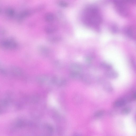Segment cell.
Here are the masks:
<instances>
[{
	"mask_svg": "<svg viewBox=\"0 0 136 136\" xmlns=\"http://www.w3.org/2000/svg\"><path fill=\"white\" fill-rule=\"evenodd\" d=\"M82 20L86 25L98 29L102 21L99 10L96 6L90 5L86 7L82 14Z\"/></svg>",
	"mask_w": 136,
	"mask_h": 136,
	"instance_id": "cell-1",
	"label": "cell"
},
{
	"mask_svg": "<svg viewBox=\"0 0 136 136\" xmlns=\"http://www.w3.org/2000/svg\"><path fill=\"white\" fill-rule=\"evenodd\" d=\"M130 1L121 0L114 1L115 8L119 14L125 16L129 15L130 10L128 4L129 3L131 2H130Z\"/></svg>",
	"mask_w": 136,
	"mask_h": 136,
	"instance_id": "cell-2",
	"label": "cell"
},
{
	"mask_svg": "<svg viewBox=\"0 0 136 136\" xmlns=\"http://www.w3.org/2000/svg\"><path fill=\"white\" fill-rule=\"evenodd\" d=\"M124 32L125 34L130 38L134 39L135 38V29L133 26H128L125 28Z\"/></svg>",
	"mask_w": 136,
	"mask_h": 136,
	"instance_id": "cell-3",
	"label": "cell"
},
{
	"mask_svg": "<svg viewBox=\"0 0 136 136\" xmlns=\"http://www.w3.org/2000/svg\"><path fill=\"white\" fill-rule=\"evenodd\" d=\"M31 11L29 10H24L20 12L17 16V19L19 21H22L24 18L28 17L32 13Z\"/></svg>",
	"mask_w": 136,
	"mask_h": 136,
	"instance_id": "cell-4",
	"label": "cell"
},
{
	"mask_svg": "<svg viewBox=\"0 0 136 136\" xmlns=\"http://www.w3.org/2000/svg\"><path fill=\"white\" fill-rule=\"evenodd\" d=\"M128 102L126 98L119 99L114 102L113 106L116 108H119L124 106Z\"/></svg>",
	"mask_w": 136,
	"mask_h": 136,
	"instance_id": "cell-5",
	"label": "cell"
},
{
	"mask_svg": "<svg viewBox=\"0 0 136 136\" xmlns=\"http://www.w3.org/2000/svg\"><path fill=\"white\" fill-rule=\"evenodd\" d=\"M105 75L107 77L112 79H117L119 76L117 72L112 69L107 70L105 73Z\"/></svg>",
	"mask_w": 136,
	"mask_h": 136,
	"instance_id": "cell-6",
	"label": "cell"
},
{
	"mask_svg": "<svg viewBox=\"0 0 136 136\" xmlns=\"http://www.w3.org/2000/svg\"><path fill=\"white\" fill-rule=\"evenodd\" d=\"M43 128L44 132L46 133V136H50L53 134V129L50 125L46 124L43 126Z\"/></svg>",
	"mask_w": 136,
	"mask_h": 136,
	"instance_id": "cell-7",
	"label": "cell"
},
{
	"mask_svg": "<svg viewBox=\"0 0 136 136\" xmlns=\"http://www.w3.org/2000/svg\"><path fill=\"white\" fill-rule=\"evenodd\" d=\"M45 30L48 34H51L55 32L57 30L56 26L52 24H49L46 26Z\"/></svg>",
	"mask_w": 136,
	"mask_h": 136,
	"instance_id": "cell-8",
	"label": "cell"
},
{
	"mask_svg": "<svg viewBox=\"0 0 136 136\" xmlns=\"http://www.w3.org/2000/svg\"><path fill=\"white\" fill-rule=\"evenodd\" d=\"M0 48L3 49H9V39L5 38L0 39Z\"/></svg>",
	"mask_w": 136,
	"mask_h": 136,
	"instance_id": "cell-9",
	"label": "cell"
},
{
	"mask_svg": "<svg viewBox=\"0 0 136 136\" xmlns=\"http://www.w3.org/2000/svg\"><path fill=\"white\" fill-rule=\"evenodd\" d=\"M103 88L106 92H111L113 90V88L112 84L108 81H105L103 84Z\"/></svg>",
	"mask_w": 136,
	"mask_h": 136,
	"instance_id": "cell-10",
	"label": "cell"
},
{
	"mask_svg": "<svg viewBox=\"0 0 136 136\" xmlns=\"http://www.w3.org/2000/svg\"><path fill=\"white\" fill-rule=\"evenodd\" d=\"M44 19L48 23H51L54 21L55 19V15L51 13H48L45 14Z\"/></svg>",
	"mask_w": 136,
	"mask_h": 136,
	"instance_id": "cell-11",
	"label": "cell"
},
{
	"mask_svg": "<svg viewBox=\"0 0 136 136\" xmlns=\"http://www.w3.org/2000/svg\"><path fill=\"white\" fill-rule=\"evenodd\" d=\"M5 13L8 17H13L15 15V11L13 8H8L5 10Z\"/></svg>",
	"mask_w": 136,
	"mask_h": 136,
	"instance_id": "cell-12",
	"label": "cell"
},
{
	"mask_svg": "<svg viewBox=\"0 0 136 136\" xmlns=\"http://www.w3.org/2000/svg\"><path fill=\"white\" fill-rule=\"evenodd\" d=\"M101 67L106 69L108 70L112 69L113 67L112 65L106 62H103L101 64Z\"/></svg>",
	"mask_w": 136,
	"mask_h": 136,
	"instance_id": "cell-13",
	"label": "cell"
},
{
	"mask_svg": "<svg viewBox=\"0 0 136 136\" xmlns=\"http://www.w3.org/2000/svg\"><path fill=\"white\" fill-rule=\"evenodd\" d=\"M104 113L105 112L104 110L98 111L95 114L94 116L96 117H101L104 115Z\"/></svg>",
	"mask_w": 136,
	"mask_h": 136,
	"instance_id": "cell-14",
	"label": "cell"
},
{
	"mask_svg": "<svg viewBox=\"0 0 136 136\" xmlns=\"http://www.w3.org/2000/svg\"><path fill=\"white\" fill-rule=\"evenodd\" d=\"M82 78L86 84H89L91 83V80L89 77L87 75L82 77Z\"/></svg>",
	"mask_w": 136,
	"mask_h": 136,
	"instance_id": "cell-15",
	"label": "cell"
},
{
	"mask_svg": "<svg viewBox=\"0 0 136 136\" xmlns=\"http://www.w3.org/2000/svg\"><path fill=\"white\" fill-rule=\"evenodd\" d=\"M7 31L4 27L0 26V36L5 35L6 34Z\"/></svg>",
	"mask_w": 136,
	"mask_h": 136,
	"instance_id": "cell-16",
	"label": "cell"
},
{
	"mask_svg": "<svg viewBox=\"0 0 136 136\" xmlns=\"http://www.w3.org/2000/svg\"><path fill=\"white\" fill-rule=\"evenodd\" d=\"M131 109L129 108H126L123 109L122 110V113L124 115H126L130 113L131 112Z\"/></svg>",
	"mask_w": 136,
	"mask_h": 136,
	"instance_id": "cell-17",
	"label": "cell"
},
{
	"mask_svg": "<svg viewBox=\"0 0 136 136\" xmlns=\"http://www.w3.org/2000/svg\"><path fill=\"white\" fill-rule=\"evenodd\" d=\"M12 71H13V73L16 75H18L19 74V75L20 74V71L18 68H13V69H12Z\"/></svg>",
	"mask_w": 136,
	"mask_h": 136,
	"instance_id": "cell-18",
	"label": "cell"
},
{
	"mask_svg": "<svg viewBox=\"0 0 136 136\" xmlns=\"http://www.w3.org/2000/svg\"><path fill=\"white\" fill-rule=\"evenodd\" d=\"M59 4L60 6L62 7H66L68 6L67 3L63 1H60L59 3Z\"/></svg>",
	"mask_w": 136,
	"mask_h": 136,
	"instance_id": "cell-19",
	"label": "cell"
},
{
	"mask_svg": "<svg viewBox=\"0 0 136 136\" xmlns=\"http://www.w3.org/2000/svg\"><path fill=\"white\" fill-rule=\"evenodd\" d=\"M136 92H134L131 96L132 100L135 101L136 100Z\"/></svg>",
	"mask_w": 136,
	"mask_h": 136,
	"instance_id": "cell-20",
	"label": "cell"
},
{
	"mask_svg": "<svg viewBox=\"0 0 136 136\" xmlns=\"http://www.w3.org/2000/svg\"><path fill=\"white\" fill-rule=\"evenodd\" d=\"M86 61L88 63H90L91 62L92 59L90 57H88L86 58Z\"/></svg>",
	"mask_w": 136,
	"mask_h": 136,
	"instance_id": "cell-21",
	"label": "cell"
},
{
	"mask_svg": "<svg viewBox=\"0 0 136 136\" xmlns=\"http://www.w3.org/2000/svg\"><path fill=\"white\" fill-rule=\"evenodd\" d=\"M112 30L114 32H116L118 30L117 27L116 26H113L112 27Z\"/></svg>",
	"mask_w": 136,
	"mask_h": 136,
	"instance_id": "cell-22",
	"label": "cell"
},
{
	"mask_svg": "<svg viewBox=\"0 0 136 136\" xmlns=\"http://www.w3.org/2000/svg\"><path fill=\"white\" fill-rule=\"evenodd\" d=\"M73 136H81L79 134L75 133L73 135Z\"/></svg>",
	"mask_w": 136,
	"mask_h": 136,
	"instance_id": "cell-23",
	"label": "cell"
},
{
	"mask_svg": "<svg viewBox=\"0 0 136 136\" xmlns=\"http://www.w3.org/2000/svg\"><path fill=\"white\" fill-rule=\"evenodd\" d=\"M2 11L1 8H0V14L1 13Z\"/></svg>",
	"mask_w": 136,
	"mask_h": 136,
	"instance_id": "cell-24",
	"label": "cell"
}]
</instances>
